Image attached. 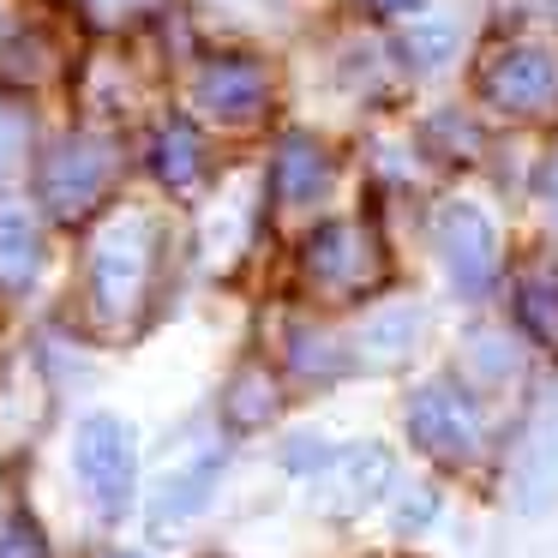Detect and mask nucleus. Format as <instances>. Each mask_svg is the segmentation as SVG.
Here are the masks:
<instances>
[{
	"label": "nucleus",
	"mask_w": 558,
	"mask_h": 558,
	"mask_svg": "<svg viewBox=\"0 0 558 558\" xmlns=\"http://www.w3.org/2000/svg\"><path fill=\"white\" fill-rule=\"evenodd\" d=\"M222 474V457H198V469L193 474H181V481H169L162 486V498H157V510L162 517H186V510H198L205 505V493H210V481Z\"/></svg>",
	"instance_id": "obj_15"
},
{
	"label": "nucleus",
	"mask_w": 558,
	"mask_h": 558,
	"mask_svg": "<svg viewBox=\"0 0 558 558\" xmlns=\"http://www.w3.org/2000/svg\"><path fill=\"white\" fill-rule=\"evenodd\" d=\"M73 474L90 493V505L102 517H121L126 498H133V474H138V445L133 426L121 414H90L73 433Z\"/></svg>",
	"instance_id": "obj_1"
},
{
	"label": "nucleus",
	"mask_w": 558,
	"mask_h": 558,
	"mask_svg": "<svg viewBox=\"0 0 558 558\" xmlns=\"http://www.w3.org/2000/svg\"><path fill=\"white\" fill-rule=\"evenodd\" d=\"M37 270H43L37 222L19 217V210H0V282H7V289H31Z\"/></svg>",
	"instance_id": "obj_11"
},
{
	"label": "nucleus",
	"mask_w": 558,
	"mask_h": 558,
	"mask_svg": "<svg viewBox=\"0 0 558 558\" xmlns=\"http://www.w3.org/2000/svg\"><path fill=\"white\" fill-rule=\"evenodd\" d=\"M150 157H157V174H162L169 186H193V181H198V157H205V150H198V133H193V126L174 121L169 133L157 138V150H150Z\"/></svg>",
	"instance_id": "obj_12"
},
{
	"label": "nucleus",
	"mask_w": 558,
	"mask_h": 558,
	"mask_svg": "<svg viewBox=\"0 0 558 558\" xmlns=\"http://www.w3.org/2000/svg\"><path fill=\"white\" fill-rule=\"evenodd\" d=\"M114 558H133V553H114Z\"/></svg>",
	"instance_id": "obj_21"
},
{
	"label": "nucleus",
	"mask_w": 558,
	"mask_h": 558,
	"mask_svg": "<svg viewBox=\"0 0 558 558\" xmlns=\"http://www.w3.org/2000/svg\"><path fill=\"white\" fill-rule=\"evenodd\" d=\"M150 222L145 217H121L109 234L97 241L90 253V294H97V313L102 318H126L138 306L150 282Z\"/></svg>",
	"instance_id": "obj_2"
},
{
	"label": "nucleus",
	"mask_w": 558,
	"mask_h": 558,
	"mask_svg": "<svg viewBox=\"0 0 558 558\" xmlns=\"http://www.w3.org/2000/svg\"><path fill=\"white\" fill-rule=\"evenodd\" d=\"M109 169H114V157H109L102 138H66L49 157V169H43V198H49V210L54 217H85L102 198V186H109Z\"/></svg>",
	"instance_id": "obj_6"
},
{
	"label": "nucleus",
	"mask_w": 558,
	"mask_h": 558,
	"mask_svg": "<svg viewBox=\"0 0 558 558\" xmlns=\"http://www.w3.org/2000/svg\"><path fill=\"white\" fill-rule=\"evenodd\" d=\"M421 337V313L414 306H397V313H385V318H373V330H366V361H397L409 342Z\"/></svg>",
	"instance_id": "obj_13"
},
{
	"label": "nucleus",
	"mask_w": 558,
	"mask_h": 558,
	"mask_svg": "<svg viewBox=\"0 0 558 558\" xmlns=\"http://www.w3.org/2000/svg\"><path fill=\"white\" fill-rule=\"evenodd\" d=\"M306 277L337 289V294H354L373 277V241H366L354 222H325V229L306 241Z\"/></svg>",
	"instance_id": "obj_7"
},
{
	"label": "nucleus",
	"mask_w": 558,
	"mask_h": 558,
	"mask_svg": "<svg viewBox=\"0 0 558 558\" xmlns=\"http://www.w3.org/2000/svg\"><path fill=\"white\" fill-rule=\"evenodd\" d=\"M270 409H277V390H270L265 373H241V378H234V390H229V414H234V421L253 426V421H265Z\"/></svg>",
	"instance_id": "obj_16"
},
{
	"label": "nucleus",
	"mask_w": 558,
	"mask_h": 558,
	"mask_svg": "<svg viewBox=\"0 0 558 558\" xmlns=\"http://www.w3.org/2000/svg\"><path fill=\"white\" fill-rule=\"evenodd\" d=\"M373 13H409V7H421V0H366Z\"/></svg>",
	"instance_id": "obj_20"
},
{
	"label": "nucleus",
	"mask_w": 558,
	"mask_h": 558,
	"mask_svg": "<svg viewBox=\"0 0 558 558\" xmlns=\"http://www.w3.org/2000/svg\"><path fill=\"white\" fill-rule=\"evenodd\" d=\"M294 361H301V373H330V361H337V349H330V342L325 337H306V330H301V337H294Z\"/></svg>",
	"instance_id": "obj_19"
},
{
	"label": "nucleus",
	"mask_w": 558,
	"mask_h": 558,
	"mask_svg": "<svg viewBox=\"0 0 558 558\" xmlns=\"http://www.w3.org/2000/svg\"><path fill=\"white\" fill-rule=\"evenodd\" d=\"M270 97V78L258 61H210L198 73V109L217 121H253Z\"/></svg>",
	"instance_id": "obj_8"
},
{
	"label": "nucleus",
	"mask_w": 558,
	"mask_h": 558,
	"mask_svg": "<svg viewBox=\"0 0 558 558\" xmlns=\"http://www.w3.org/2000/svg\"><path fill=\"white\" fill-rule=\"evenodd\" d=\"M433 241H438V258H445L457 294L481 301V294L498 282V234H493V222H486L474 205H445L438 210Z\"/></svg>",
	"instance_id": "obj_4"
},
{
	"label": "nucleus",
	"mask_w": 558,
	"mask_h": 558,
	"mask_svg": "<svg viewBox=\"0 0 558 558\" xmlns=\"http://www.w3.org/2000/svg\"><path fill=\"white\" fill-rule=\"evenodd\" d=\"M0 558H49V541H43V529L31 517H13L7 534H0Z\"/></svg>",
	"instance_id": "obj_17"
},
{
	"label": "nucleus",
	"mask_w": 558,
	"mask_h": 558,
	"mask_svg": "<svg viewBox=\"0 0 558 558\" xmlns=\"http://www.w3.org/2000/svg\"><path fill=\"white\" fill-rule=\"evenodd\" d=\"M481 90H486V102L505 109V114H541V109H553V97H558V61L541 43H510V49H498L493 61H486Z\"/></svg>",
	"instance_id": "obj_5"
},
{
	"label": "nucleus",
	"mask_w": 558,
	"mask_h": 558,
	"mask_svg": "<svg viewBox=\"0 0 558 558\" xmlns=\"http://www.w3.org/2000/svg\"><path fill=\"white\" fill-rule=\"evenodd\" d=\"M330 186V157L313 145V138H282L277 150V193L289 198V205H306V198H318Z\"/></svg>",
	"instance_id": "obj_9"
},
{
	"label": "nucleus",
	"mask_w": 558,
	"mask_h": 558,
	"mask_svg": "<svg viewBox=\"0 0 558 558\" xmlns=\"http://www.w3.org/2000/svg\"><path fill=\"white\" fill-rule=\"evenodd\" d=\"M409 433H414V445L426 450L433 462H474L481 457V421H474V409H469V397H462L457 385H426V390H414V402H409Z\"/></svg>",
	"instance_id": "obj_3"
},
{
	"label": "nucleus",
	"mask_w": 558,
	"mask_h": 558,
	"mask_svg": "<svg viewBox=\"0 0 558 558\" xmlns=\"http://www.w3.org/2000/svg\"><path fill=\"white\" fill-rule=\"evenodd\" d=\"M450 49H457V25H445V19H433V25H414L409 37H402V61H409L414 73H433V66H445Z\"/></svg>",
	"instance_id": "obj_14"
},
{
	"label": "nucleus",
	"mask_w": 558,
	"mask_h": 558,
	"mask_svg": "<svg viewBox=\"0 0 558 558\" xmlns=\"http://www.w3.org/2000/svg\"><path fill=\"white\" fill-rule=\"evenodd\" d=\"M19 150H25V121L13 109H0V181L19 169Z\"/></svg>",
	"instance_id": "obj_18"
},
{
	"label": "nucleus",
	"mask_w": 558,
	"mask_h": 558,
	"mask_svg": "<svg viewBox=\"0 0 558 558\" xmlns=\"http://www.w3.org/2000/svg\"><path fill=\"white\" fill-rule=\"evenodd\" d=\"M517 318L534 342L558 349V270H546V265L522 270L517 277Z\"/></svg>",
	"instance_id": "obj_10"
}]
</instances>
